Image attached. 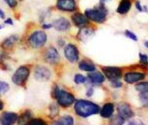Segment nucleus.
<instances>
[{"label":"nucleus","instance_id":"1","mask_svg":"<svg viewBox=\"0 0 148 125\" xmlns=\"http://www.w3.org/2000/svg\"><path fill=\"white\" fill-rule=\"evenodd\" d=\"M74 108L76 113L83 117L97 113L99 110V108L97 104L86 100L77 101L75 103Z\"/></svg>","mask_w":148,"mask_h":125},{"label":"nucleus","instance_id":"2","mask_svg":"<svg viewBox=\"0 0 148 125\" xmlns=\"http://www.w3.org/2000/svg\"><path fill=\"white\" fill-rule=\"evenodd\" d=\"M106 14V9L103 5H100L94 9H87L85 12L87 18L97 23L103 22L105 20Z\"/></svg>","mask_w":148,"mask_h":125},{"label":"nucleus","instance_id":"3","mask_svg":"<svg viewBox=\"0 0 148 125\" xmlns=\"http://www.w3.org/2000/svg\"><path fill=\"white\" fill-rule=\"evenodd\" d=\"M47 41L46 34L41 31H37L33 32L29 38V42L31 46L34 48H39L43 46Z\"/></svg>","mask_w":148,"mask_h":125},{"label":"nucleus","instance_id":"4","mask_svg":"<svg viewBox=\"0 0 148 125\" xmlns=\"http://www.w3.org/2000/svg\"><path fill=\"white\" fill-rule=\"evenodd\" d=\"M29 74V69L25 67H19L14 73L12 76V81L17 85H22L24 84Z\"/></svg>","mask_w":148,"mask_h":125},{"label":"nucleus","instance_id":"5","mask_svg":"<svg viewBox=\"0 0 148 125\" xmlns=\"http://www.w3.org/2000/svg\"><path fill=\"white\" fill-rule=\"evenodd\" d=\"M56 98L59 105L62 107L71 105L75 100L74 96L72 94L64 90H59Z\"/></svg>","mask_w":148,"mask_h":125},{"label":"nucleus","instance_id":"6","mask_svg":"<svg viewBox=\"0 0 148 125\" xmlns=\"http://www.w3.org/2000/svg\"><path fill=\"white\" fill-rule=\"evenodd\" d=\"M102 71L106 77L112 81L118 80L122 75L120 68L115 67H104L102 68Z\"/></svg>","mask_w":148,"mask_h":125},{"label":"nucleus","instance_id":"7","mask_svg":"<svg viewBox=\"0 0 148 125\" xmlns=\"http://www.w3.org/2000/svg\"><path fill=\"white\" fill-rule=\"evenodd\" d=\"M64 54L66 58L72 62H76L79 58V52L76 47L72 44H68L64 49Z\"/></svg>","mask_w":148,"mask_h":125},{"label":"nucleus","instance_id":"8","mask_svg":"<svg viewBox=\"0 0 148 125\" xmlns=\"http://www.w3.org/2000/svg\"><path fill=\"white\" fill-rule=\"evenodd\" d=\"M34 76L39 81H47L50 78L51 72L46 67L39 65L35 68Z\"/></svg>","mask_w":148,"mask_h":125},{"label":"nucleus","instance_id":"9","mask_svg":"<svg viewBox=\"0 0 148 125\" xmlns=\"http://www.w3.org/2000/svg\"><path fill=\"white\" fill-rule=\"evenodd\" d=\"M45 61L51 64H54L57 63L60 60V56L57 51V50L51 47L48 48L45 54Z\"/></svg>","mask_w":148,"mask_h":125},{"label":"nucleus","instance_id":"10","mask_svg":"<svg viewBox=\"0 0 148 125\" xmlns=\"http://www.w3.org/2000/svg\"><path fill=\"white\" fill-rule=\"evenodd\" d=\"M117 112L119 115L124 119H129L134 115L130 106L125 102H121L118 105Z\"/></svg>","mask_w":148,"mask_h":125},{"label":"nucleus","instance_id":"11","mask_svg":"<svg viewBox=\"0 0 148 125\" xmlns=\"http://www.w3.org/2000/svg\"><path fill=\"white\" fill-rule=\"evenodd\" d=\"M17 120V115L13 112H4L0 116V123L2 124L8 125L14 123Z\"/></svg>","mask_w":148,"mask_h":125},{"label":"nucleus","instance_id":"12","mask_svg":"<svg viewBox=\"0 0 148 125\" xmlns=\"http://www.w3.org/2000/svg\"><path fill=\"white\" fill-rule=\"evenodd\" d=\"M57 6L62 10L73 11L75 9L76 3L74 0H58Z\"/></svg>","mask_w":148,"mask_h":125},{"label":"nucleus","instance_id":"13","mask_svg":"<svg viewBox=\"0 0 148 125\" xmlns=\"http://www.w3.org/2000/svg\"><path fill=\"white\" fill-rule=\"evenodd\" d=\"M145 75L144 73L139 72H129L124 76V80L128 83H133L144 79Z\"/></svg>","mask_w":148,"mask_h":125},{"label":"nucleus","instance_id":"14","mask_svg":"<svg viewBox=\"0 0 148 125\" xmlns=\"http://www.w3.org/2000/svg\"><path fill=\"white\" fill-rule=\"evenodd\" d=\"M54 27L58 31H66L70 27V23L65 18H60L53 22Z\"/></svg>","mask_w":148,"mask_h":125},{"label":"nucleus","instance_id":"15","mask_svg":"<svg viewBox=\"0 0 148 125\" xmlns=\"http://www.w3.org/2000/svg\"><path fill=\"white\" fill-rule=\"evenodd\" d=\"M72 19L75 24L79 27L84 25L88 23L87 17L80 13L74 14L72 17Z\"/></svg>","mask_w":148,"mask_h":125},{"label":"nucleus","instance_id":"16","mask_svg":"<svg viewBox=\"0 0 148 125\" xmlns=\"http://www.w3.org/2000/svg\"><path fill=\"white\" fill-rule=\"evenodd\" d=\"M114 111V106L112 103H106L105 104L101 111V116L105 118L110 117Z\"/></svg>","mask_w":148,"mask_h":125},{"label":"nucleus","instance_id":"17","mask_svg":"<svg viewBox=\"0 0 148 125\" xmlns=\"http://www.w3.org/2000/svg\"><path fill=\"white\" fill-rule=\"evenodd\" d=\"M131 3L130 0H121L117 8V12L120 14H125L130 9Z\"/></svg>","mask_w":148,"mask_h":125},{"label":"nucleus","instance_id":"18","mask_svg":"<svg viewBox=\"0 0 148 125\" xmlns=\"http://www.w3.org/2000/svg\"><path fill=\"white\" fill-rule=\"evenodd\" d=\"M89 79L93 83H102L104 80V76L100 72H93L89 73L88 75Z\"/></svg>","mask_w":148,"mask_h":125},{"label":"nucleus","instance_id":"19","mask_svg":"<svg viewBox=\"0 0 148 125\" xmlns=\"http://www.w3.org/2000/svg\"><path fill=\"white\" fill-rule=\"evenodd\" d=\"M18 39V38L16 36H9V38H6L2 43V47H3V48H9L11 46H12L14 43H16L17 42Z\"/></svg>","mask_w":148,"mask_h":125},{"label":"nucleus","instance_id":"20","mask_svg":"<svg viewBox=\"0 0 148 125\" xmlns=\"http://www.w3.org/2000/svg\"><path fill=\"white\" fill-rule=\"evenodd\" d=\"M79 67L81 70L85 71H89V72L93 71L95 69V68L94 65L85 61L81 62L79 65Z\"/></svg>","mask_w":148,"mask_h":125},{"label":"nucleus","instance_id":"21","mask_svg":"<svg viewBox=\"0 0 148 125\" xmlns=\"http://www.w3.org/2000/svg\"><path fill=\"white\" fill-rule=\"evenodd\" d=\"M73 123V119L70 116H64L61 117L56 124H63V125H72Z\"/></svg>","mask_w":148,"mask_h":125},{"label":"nucleus","instance_id":"22","mask_svg":"<svg viewBox=\"0 0 148 125\" xmlns=\"http://www.w3.org/2000/svg\"><path fill=\"white\" fill-rule=\"evenodd\" d=\"M31 116V115L29 111H25L21 115H20V117L18 118V123L19 124L28 123V122L30 120Z\"/></svg>","mask_w":148,"mask_h":125},{"label":"nucleus","instance_id":"23","mask_svg":"<svg viewBox=\"0 0 148 125\" xmlns=\"http://www.w3.org/2000/svg\"><path fill=\"white\" fill-rule=\"evenodd\" d=\"M135 88L138 91H144L147 90V82H140L138 83L135 86Z\"/></svg>","mask_w":148,"mask_h":125},{"label":"nucleus","instance_id":"24","mask_svg":"<svg viewBox=\"0 0 148 125\" xmlns=\"http://www.w3.org/2000/svg\"><path fill=\"white\" fill-rule=\"evenodd\" d=\"M58 113V108L57 105L54 104H51L50 106V115L51 117H54Z\"/></svg>","mask_w":148,"mask_h":125},{"label":"nucleus","instance_id":"25","mask_svg":"<svg viewBox=\"0 0 148 125\" xmlns=\"http://www.w3.org/2000/svg\"><path fill=\"white\" fill-rule=\"evenodd\" d=\"M9 89V86L8 83L0 80V95L2 94L6 93Z\"/></svg>","mask_w":148,"mask_h":125},{"label":"nucleus","instance_id":"26","mask_svg":"<svg viewBox=\"0 0 148 125\" xmlns=\"http://www.w3.org/2000/svg\"><path fill=\"white\" fill-rule=\"evenodd\" d=\"M74 80L76 83L79 84V83H84L86 80V78L80 74H77L75 76Z\"/></svg>","mask_w":148,"mask_h":125},{"label":"nucleus","instance_id":"27","mask_svg":"<svg viewBox=\"0 0 148 125\" xmlns=\"http://www.w3.org/2000/svg\"><path fill=\"white\" fill-rule=\"evenodd\" d=\"M28 124H35V125H45L46 124V123L42 119H34L30 120Z\"/></svg>","mask_w":148,"mask_h":125},{"label":"nucleus","instance_id":"28","mask_svg":"<svg viewBox=\"0 0 148 125\" xmlns=\"http://www.w3.org/2000/svg\"><path fill=\"white\" fill-rule=\"evenodd\" d=\"M91 32L89 30H87V29H85V28H83L82 29L79 33V38H85L86 36H89L90 34H91Z\"/></svg>","mask_w":148,"mask_h":125},{"label":"nucleus","instance_id":"29","mask_svg":"<svg viewBox=\"0 0 148 125\" xmlns=\"http://www.w3.org/2000/svg\"><path fill=\"white\" fill-rule=\"evenodd\" d=\"M112 124H121L124 123V119H123L121 116H120L119 115L116 116V117H114L113 119H112Z\"/></svg>","mask_w":148,"mask_h":125},{"label":"nucleus","instance_id":"30","mask_svg":"<svg viewBox=\"0 0 148 125\" xmlns=\"http://www.w3.org/2000/svg\"><path fill=\"white\" fill-rule=\"evenodd\" d=\"M140 98L142 102L145 104H147V90L141 91L140 94Z\"/></svg>","mask_w":148,"mask_h":125},{"label":"nucleus","instance_id":"31","mask_svg":"<svg viewBox=\"0 0 148 125\" xmlns=\"http://www.w3.org/2000/svg\"><path fill=\"white\" fill-rule=\"evenodd\" d=\"M125 34L127 37L131 38V39H132L134 41H137L136 36L132 32L128 31V30H126L125 32Z\"/></svg>","mask_w":148,"mask_h":125},{"label":"nucleus","instance_id":"32","mask_svg":"<svg viewBox=\"0 0 148 125\" xmlns=\"http://www.w3.org/2000/svg\"><path fill=\"white\" fill-rule=\"evenodd\" d=\"M10 7L13 8L17 5V0H3Z\"/></svg>","mask_w":148,"mask_h":125},{"label":"nucleus","instance_id":"33","mask_svg":"<svg viewBox=\"0 0 148 125\" xmlns=\"http://www.w3.org/2000/svg\"><path fill=\"white\" fill-rule=\"evenodd\" d=\"M139 57H140V62H142L144 64L147 65V56L146 54H140Z\"/></svg>","mask_w":148,"mask_h":125},{"label":"nucleus","instance_id":"34","mask_svg":"<svg viewBox=\"0 0 148 125\" xmlns=\"http://www.w3.org/2000/svg\"><path fill=\"white\" fill-rule=\"evenodd\" d=\"M112 84L113 85L114 87H120L121 86V83L117 82V80H114V81H112Z\"/></svg>","mask_w":148,"mask_h":125},{"label":"nucleus","instance_id":"35","mask_svg":"<svg viewBox=\"0 0 148 125\" xmlns=\"http://www.w3.org/2000/svg\"><path fill=\"white\" fill-rule=\"evenodd\" d=\"M0 17H1V19H5V13H4V12H3L2 10H1V9H0Z\"/></svg>","mask_w":148,"mask_h":125},{"label":"nucleus","instance_id":"36","mask_svg":"<svg viewBox=\"0 0 148 125\" xmlns=\"http://www.w3.org/2000/svg\"><path fill=\"white\" fill-rule=\"evenodd\" d=\"M136 8H137V9H138V10H139L140 11H142V6H141L140 5L139 2H136Z\"/></svg>","mask_w":148,"mask_h":125},{"label":"nucleus","instance_id":"37","mask_svg":"<svg viewBox=\"0 0 148 125\" xmlns=\"http://www.w3.org/2000/svg\"><path fill=\"white\" fill-rule=\"evenodd\" d=\"M5 23H6V24H12V23H13V21H12V20L10 19V18H9V19H7L5 21Z\"/></svg>","mask_w":148,"mask_h":125},{"label":"nucleus","instance_id":"38","mask_svg":"<svg viewBox=\"0 0 148 125\" xmlns=\"http://www.w3.org/2000/svg\"><path fill=\"white\" fill-rule=\"evenodd\" d=\"M51 26V25H43V27H44V28H49Z\"/></svg>","mask_w":148,"mask_h":125},{"label":"nucleus","instance_id":"39","mask_svg":"<svg viewBox=\"0 0 148 125\" xmlns=\"http://www.w3.org/2000/svg\"><path fill=\"white\" fill-rule=\"evenodd\" d=\"M3 108V103L0 100V110Z\"/></svg>","mask_w":148,"mask_h":125},{"label":"nucleus","instance_id":"40","mask_svg":"<svg viewBox=\"0 0 148 125\" xmlns=\"http://www.w3.org/2000/svg\"><path fill=\"white\" fill-rule=\"evenodd\" d=\"M2 26L1 25H0V30L2 29Z\"/></svg>","mask_w":148,"mask_h":125},{"label":"nucleus","instance_id":"41","mask_svg":"<svg viewBox=\"0 0 148 125\" xmlns=\"http://www.w3.org/2000/svg\"><path fill=\"white\" fill-rule=\"evenodd\" d=\"M102 1H105V0H102Z\"/></svg>","mask_w":148,"mask_h":125}]
</instances>
